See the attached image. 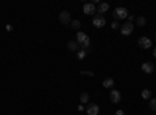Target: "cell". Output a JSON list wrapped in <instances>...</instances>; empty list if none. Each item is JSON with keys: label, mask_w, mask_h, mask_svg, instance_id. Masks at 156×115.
Wrapping results in <instances>:
<instances>
[{"label": "cell", "mask_w": 156, "mask_h": 115, "mask_svg": "<svg viewBox=\"0 0 156 115\" xmlns=\"http://www.w3.org/2000/svg\"><path fill=\"white\" fill-rule=\"evenodd\" d=\"M112 16H114V19H128V10L123 6H117Z\"/></svg>", "instance_id": "1"}, {"label": "cell", "mask_w": 156, "mask_h": 115, "mask_svg": "<svg viewBox=\"0 0 156 115\" xmlns=\"http://www.w3.org/2000/svg\"><path fill=\"white\" fill-rule=\"evenodd\" d=\"M92 25H94L95 28H103L105 25H106V20H105L103 16H94V19H92Z\"/></svg>", "instance_id": "2"}, {"label": "cell", "mask_w": 156, "mask_h": 115, "mask_svg": "<svg viewBox=\"0 0 156 115\" xmlns=\"http://www.w3.org/2000/svg\"><path fill=\"white\" fill-rule=\"evenodd\" d=\"M120 31H122V34H123V36H130L134 31V23H130V22L123 23V25L120 27Z\"/></svg>", "instance_id": "3"}, {"label": "cell", "mask_w": 156, "mask_h": 115, "mask_svg": "<svg viewBox=\"0 0 156 115\" xmlns=\"http://www.w3.org/2000/svg\"><path fill=\"white\" fill-rule=\"evenodd\" d=\"M83 13L86 14V16H92V14H95V13H97L95 5H94V3H84V5H83Z\"/></svg>", "instance_id": "4"}, {"label": "cell", "mask_w": 156, "mask_h": 115, "mask_svg": "<svg viewBox=\"0 0 156 115\" xmlns=\"http://www.w3.org/2000/svg\"><path fill=\"white\" fill-rule=\"evenodd\" d=\"M60 22L62 23V25H69V23L72 22L69 11H61V13H60Z\"/></svg>", "instance_id": "5"}, {"label": "cell", "mask_w": 156, "mask_h": 115, "mask_svg": "<svg viewBox=\"0 0 156 115\" xmlns=\"http://www.w3.org/2000/svg\"><path fill=\"white\" fill-rule=\"evenodd\" d=\"M109 98H111V101L114 103V104H117V103H120V101H122V93L119 92V90L112 89V90H111V93H109Z\"/></svg>", "instance_id": "6"}, {"label": "cell", "mask_w": 156, "mask_h": 115, "mask_svg": "<svg viewBox=\"0 0 156 115\" xmlns=\"http://www.w3.org/2000/svg\"><path fill=\"white\" fill-rule=\"evenodd\" d=\"M137 44L141 45L142 48H147V50H148V48H151V39L150 38H145V36H142V38H139V40H137Z\"/></svg>", "instance_id": "7"}, {"label": "cell", "mask_w": 156, "mask_h": 115, "mask_svg": "<svg viewBox=\"0 0 156 115\" xmlns=\"http://www.w3.org/2000/svg\"><path fill=\"white\" fill-rule=\"evenodd\" d=\"M98 112H100V107H98V104H95V103H91V104L86 107L87 115H98Z\"/></svg>", "instance_id": "8"}, {"label": "cell", "mask_w": 156, "mask_h": 115, "mask_svg": "<svg viewBox=\"0 0 156 115\" xmlns=\"http://www.w3.org/2000/svg\"><path fill=\"white\" fill-rule=\"evenodd\" d=\"M75 38H77V44H78V45H81L83 42H86V40L89 39V36H87L86 33H83V31H78Z\"/></svg>", "instance_id": "9"}, {"label": "cell", "mask_w": 156, "mask_h": 115, "mask_svg": "<svg viewBox=\"0 0 156 115\" xmlns=\"http://www.w3.org/2000/svg\"><path fill=\"white\" fill-rule=\"evenodd\" d=\"M141 68H142V72H144V73H153V72H155L153 62H144Z\"/></svg>", "instance_id": "10"}, {"label": "cell", "mask_w": 156, "mask_h": 115, "mask_svg": "<svg viewBox=\"0 0 156 115\" xmlns=\"http://www.w3.org/2000/svg\"><path fill=\"white\" fill-rule=\"evenodd\" d=\"M109 10V5L108 3H98V8H97V13H98V16L105 14L106 11Z\"/></svg>", "instance_id": "11"}, {"label": "cell", "mask_w": 156, "mask_h": 115, "mask_svg": "<svg viewBox=\"0 0 156 115\" xmlns=\"http://www.w3.org/2000/svg\"><path fill=\"white\" fill-rule=\"evenodd\" d=\"M67 48H69L70 51H78L80 45L77 44V40H69V42H67Z\"/></svg>", "instance_id": "12"}, {"label": "cell", "mask_w": 156, "mask_h": 115, "mask_svg": "<svg viewBox=\"0 0 156 115\" xmlns=\"http://www.w3.org/2000/svg\"><path fill=\"white\" fill-rule=\"evenodd\" d=\"M114 79L112 78H106V79H103V87H106V89H111V87H114Z\"/></svg>", "instance_id": "13"}, {"label": "cell", "mask_w": 156, "mask_h": 115, "mask_svg": "<svg viewBox=\"0 0 156 115\" xmlns=\"http://www.w3.org/2000/svg\"><path fill=\"white\" fill-rule=\"evenodd\" d=\"M141 97L144 98V100H151V98H153V95H151V90H150V89H144V90H142Z\"/></svg>", "instance_id": "14"}, {"label": "cell", "mask_w": 156, "mask_h": 115, "mask_svg": "<svg viewBox=\"0 0 156 115\" xmlns=\"http://www.w3.org/2000/svg\"><path fill=\"white\" fill-rule=\"evenodd\" d=\"M80 101H81V104H87V103H89V95H87L86 92H83L81 95H80Z\"/></svg>", "instance_id": "15"}, {"label": "cell", "mask_w": 156, "mask_h": 115, "mask_svg": "<svg viewBox=\"0 0 156 115\" xmlns=\"http://www.w3.org/2000/svg\"><path fill=\"white\" fill-rule=\"evenodd\" d=\"M136 23H137L139 27H145L147 19H145V17H142V16H139V17H136Z\"/></svg>", "instance_id": "16"}, {"label": "cell", "mask_w": 156, "mask_h": 115, "mask_svg": "<svg viewBox=\"0 0 156 115\" xmlns=\"http://www.w3.org/2000/svg\"><path fill=\"white\" fill-rule=\"evenodd\" d=\"M70 27L73 28V30H80V27H81V22H80V20H72V22H70Z\"/></svg>", "instance_id": "17"}, {"label": "cell", "mask_w": 156, "mask_h": 115, "mask_svg": "<svg viewBox=\"0 0 156 115\" xmlns=\"http://www.w3.org/2000/svg\"><path fill=\"white\" fill-rule=\"evenodd\" d=\"M148 106H150V109L153 110V112H156V98H151L150 103H148Z\"/></svg>", "instance_id": "18"}, {"label": "cell", "mask_w": 156, "mask_h": 115, "mask_svg": "<svg viewBox=\"0 0 156 115\" xmlns=\"http://www.w3.org/2000/svg\"><path fill=\"white\" fill-rule=\"evenodd\" d=\"M87 53L89 51H86V50H78V59H84Z\"/></svg>", "instance_id": "19"}, {"label": "cell", "mask_w": 156, "mask_h": 115, "mask_svg": "<svg viewBox=\"0 0 156 115\" xmlns=\"http://www.w3.org/2000/svg\"><path fill=\"white\" fill-rule=\"evenodd\" d=\"M120 27H122V25L117 22V20H114V22L111 23V28H112V30H117V28H120Z\"/></svg>", "instance_id": "20"}, {"label": "cell", "mask_w": 156, "mask_h": 115, "mask_svg": "<svg viewBox=\"0 0 156 115\" xmlns=\"http://www.w3.org/2000/svg\"><path fill=\"white\" fill-rule=\"evenodd\" d=\"M81 75H84V76H94V73L89 72V70H83V72H81Z\"/></svg>", "instance_id": "21"}, {"label": "cell", "mask_w": 156, "mask_h": 115, "mask_svg": "<svg viewBox=\"0 0 156 115\" xmlns=\"http://www.w3.org/2000/svg\"><path fill=\"white\" fill-rule=\"evenodd\" d=\"M134 20H136V17H134V16H130V14H128V22H130V23H133Z\"/></svg>", "instance_id": "22"}, {"label": "cell", "mask_w": 156, "mask_h": 115, "mask_svg": "<svg viewBox=\"0 0 156 115\" xmlns=\"http://www.w3.org/2000/svg\"><path fill=\"white\" fill-rule=\"evenodd\" d=\"M116 115H125L123 110H116Z\"/></svg>", "instance_id": "23"}, {"label": "cell", "mask_w": 156, "mask_h": 115, "mask_svg": "<svg viewBox=\"0 0 156 115\" xmlns=\"http://www.w3.org/2000/svg\"><path fill=\"white\" fill-rule=\"evenodd\" d=\"M78 110H80V112H83V110H84V106L80 104V106H78Z\"/></svg>", "instance_id": "24"}, {"label": "cell", "mask_w": 156, "mask_h": 115, "mask_svg": "<svg viewBox=\"0 0 156 115\" xmlns=\"http://www.w3.org/2000/svg\"><path fill=\"white\" fill-rule=\"evenodd\" d=\"M6 30L8 31H12V25H6Z\"/></svg>", "instance_id": "25"}, {"label": "cell", "mask_w": 156, "mask_h": 115, "mask_svg": "<svg viewBox=\"0 0 156 115\" xmlns=\"http://www.w3.org/2000/svg\"><path fill=\"white\" fill-rule=\"evenodd\" d=\"M153 56H155V57H156V47H155V48H153Z\"/></svg>", "instance_id": "26"}, {"label": "cell", "mask_w": 156, "mask_h": 115, "mask_svg": "<svg viewBox=\"0 0 156 115\" xmlns=\"http://www.w3.org/2000/svg\"><path fill=\"white\" fill-rule=\"evenodd\" d=\"M155 39H156V36H155Z\"/></svg>", "instance_id": "27"}]
</instances>
